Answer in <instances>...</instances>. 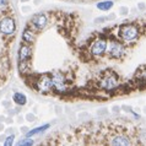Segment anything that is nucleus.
Masks as SVG:
<instances>
[{
  "label": "nucleus",
  "mask_w": 146,
  "mask_h": 146,
  "mask_svg": "<svg viewBox=\"0 0 146 146\" xmlns=\"http://www.w3.org/2000/svg\"><path fill=\"white\" fill-rule=\"evenodd\" d=\"M119 78L117 74L112 70H106L102 75L100 76L98 80V86L104 91H113L119 87Z\"/></svg>",
  "instance_id": "f257e3e1"
},
{
  "label": "nucleus",
  "mask_w": 146,
  "mask_h": 146,
  "mask_svg": "<svg viewBox=\"0 0 146 146\" xmlns=\"http://www.w3.org/2000/svg\"><path fill=\"white\" fill-rule=\"evenodd\" d=\"M139 36V27L134 23H127L119 28V37L125 42H131Z\"/></svg>",
  "instance_id": "f03ea898"
},
{
  "label": "nucleus",
  "mask_w": 146,
  "mask_h": 146,
  "mask_svg": "<svg viewBox=\"0 0 146 146\" xmlns=\"http://www.w3.org/2000/svg\"><path fill=\"white\" fill-rule=\"evenodd\" d=\"M36 88L42 92V93H47L53 90V81H52V76L48 74L40 75L39 78L36 80Z\"/></svg>",
  "instance_id": "7ed1b4c3"
},
{
  "label": "nucleus",
  "mask_w": 146,
  "mask_h": 146,
  "mask_svg": "<svg viewBox=\"0 0 146 146\" xmlns=\"http://www.w3.org/2000/svg\"><path fill=\"white\" fill-rule=\"evenodd\" d=\"M0 31L5 36H11L15 33L16 31V22L13 17L10 16H5L0 20Z\"/></svg>",
  "instance_id": "20e7f679"
},
{
  "label": "nucleus",
  "mask_w": 146,
  "mask_h": 146,
  "mask_svg": "<svg viewBox=\"0 0 146 146\" xmlns=\"http://www.w3.org/2000/svg\"><path fill=\"white\" fill-rule=\"evenodd\" d=\"M52 81H53V90L56 92H64L66 90V79L64 74L60 71L52 74Z\"/></svg>",
  "instance_id": "39448f33"
},
{
  "label": "nucleus",
  "mask_w": 146,
  "mask_h": 146,
  "mask_svg": "<svg viewBox=\"0 0 146 146\" xmlns=\"http://www.w3.org/2000/svg\"><path fill=\"white\" fill-rule=\"evenodd\" d=\"M107 49H108V54L111 58H115V59H119L124 55L125 53V49H124V46L117 40H113V42L109 43V46L107 44Z\"/></svg>",
  "instance_id": "423d86ee"
},
{
  "label": "nucleus",
  "mask_w": 146,
  "mask_h": 146,
  "mask_svg": "<svg viewBox=\"0 0 146 146\" xmlns=\"http://www.w3.org/2000/svg\"><path fill=\"white\" fill-rule=\"evenodd\" d=\"M107 39L104 38H97L93 40L92 46H91V49H90V53L95 56H101L104 52L107 50Z\"/></svg>",
  "instance_id": "0eeeda50"
},
{
  "label": "nucleus",
  "mask_w": 146,
  "mask_h": 146,
  "mask_svg": "<svg viewBox=\"0 0 146 146\" xmlns=\"http://www.w3.org/2000/svg\"><path fill=\"white\" fill-rule=\"evenodd\" d=\"M47 16L44 15V14H37V15H35L31 19V21H30V27L32 28L33 31L36 32H38L40 30H43L44 27H46L47 25Z\"/></svg>",
  "instance_id": "6e6552de"
},
{
  "label": "nucleus",
  "mask_w": 146,
  "mask_h": 146,
  "mask_svg": "<svg viewBox=\"0 0 146 146\" xmlns=\"http://www.w3.org/2000/svg\"><path fill=\"white\" fill-rule=\"evenodd\" d=\"M32 56V48L28 46V44H22L19 49V62H28L30 58Z\"/></svg>",
  "instance_id": "1a4fd4ad"
},
{
  "label": "nucleus",
  "mask_w": 146,
  "mask_h": 146,
  "mask_svg": "<svg viewBox=\"0 0 146 146\" xmlns=\"http://www.w3.org/2000/svg\"><path fill=\"white\" fill-rule=\"evenodd\" d=\"M109 140H111V141H108V144H111V145L125 146V145H130L131 144L130 139H129L128 136L123 135V134H115V135H113Z\"/></svg>",
  "instance_id": "9d476101"
},
{
  "label": "nucleus",
  "mask_w": 146,
  "mask_h": 146,
  "mask_svg": "<svg viewBox=\"0 0 146 146\" xmlns=\"http://www.w3.org/2000/svg\"><path fill=\"white\" fill-rule=\"evenodd\" d=\"M35 39H36V31H33L31 27L25 28V31H23V33H22V40H23V43L32 44V43L35 42Z\"/></svg>",
  "instance_id": "9b49d317"
},
{
  "label": "nucleus",
  "mask_w": 146,
  "mask_h": 146,
  "mask_svg": "<svg viewBox=\"0 0 146 146\" xmlns=\"http://www.w3.org/2000/svg\"><path fill=\"white\" fill-rule=\"evenodd\" d=\"M13 101L19 106H25L27 103V97L21 92H15L13 96Z\"/></svg>",
  "instance_id": "f8f14e48"
},
{
  "label": "nucleus",
  "mask_w": 146,
  "mask_h": 146,
  "mask_svg": "<svg viewBox=\"0 0 146 146\" xmlns=\"http://www.w3.org/2000/svg\"><path fill=\"white\" fill-rule=\"evenodd\" d=\"M47 129H49V124H44V125H42V127H37V128L32 129V130L27 131L26 136H28V137H32V136L37 135V134H40V133H43L44 130H47Z\"/></svg>",
  "instance_id": "ddd939ff"
},
{
  "label": "nucleus",
  "mask_w": 146,
  "mask_h": 146,
  "mask_svg": "<svg viewBox=\"0 0 146 146\" xmlns=\"http://www.w3.org/2000/svg\"><path fill=\"white\" fill-rule=\"evenodd\" d=\"M113 6V1H102V3H98L97 4V7H98L100 10H103V11H107L109 9H112Z\"/></svg>",
  "instance_id": "4468645a"
},
{
  "label": "nucleus",
  "mask_w": 146,
  "mask_h": 146,
  "mask_svg": "<svg viewBox=\"0 0 146 146\" xmlns=\"http://www.w3.org/2000/svg\"><path fill=\"white\" fill-rule=\"evenodd\" d=\"M9 7V0H0V11H5Z\"/></svg>",
  "instance_id": "2eb2a0df"
},
{
  "label": "nucleus",
  "mask_w": 146,
  "mask_h": 146,
  "mask_svg": "<svg viewBox=\"0 0 146 146\" xmlns=\"http://www.w3.org/2000/svg\"><path fill=\"white\" fill-rule=\"evenodd\" d=\"M19 145L20 146H21V145H28V146H30V145H33V140H32V139H30V137H26V139H23V140H21V141H19Z\"/></svg>",
  "instance_id": "dca6fc26"
},
{
  "label": "nucleus",
  "mask_w": 146,
  "mask_h": 146,
  "mask_svg": "<svg viewBox=\"0 0 146 146\" xmlns=\"http://www.w3.org/2000/svg\"><path fill=\"white\" fill-rule=\"evenodd\" d=\"M14 139H15V136H14V135L7 136V137H6V140L4 141V145H5V146H10V145H13V144H14Z\"/></svg>",
  "instance_id": "f3484780"
}]
</instances>
